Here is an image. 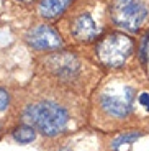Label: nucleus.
<instances>
[{
	"mask_svg": "<svg viewBox=\"0 0 149 151\" xmlns=\"http://www.w3.org/2000/svg\"><path fill=\"white\" fill-rule=\"evenodd\" d=\"M25 120L33 125L46 136H56L62 133L67 127V112L52 102H39L28 105L25 110Z\"/></svg>",
	"mask_w": 149,
	"mask_h": 151,
	"instance_id": "1",
	"label": "nucleus"
},
{
	"mask_svg": "<svg viewBox=\"0 0 149 151\" xmlns=\"http://www.w3.org/2000/svg\"><path fill=\"white\" fill-rule=\"evenodd\" d=\"M133 51V41L123 33H110L98 43L97 56L105 66L120 68Z\"/></svg>",
	"mask_w": 149,
	"mask_h": 151,
	"instance_id": "2",
	"label": "nucleus"
},
{
	"mask_svg": "<svg viewBox=\"0 0 149 151\" xmlns=\"http://www.w3.org/2000/svg\"><path fill=\"white\" fill-rule=\"evenodd\" d=\"M148 17V8L141 0H118L113 8V20L128 31H138Z\"/></svg>",
	"mask_w": 149,
	"mask_h": 151,
	"instance_id": "3",
	"label": "nucleus"
},
{
	"mask_svg": "<svg viewBox=\"0 0 149 151\" xmlns=\"http://www.w3.org/2000/svg\"><path fill=\"white\" fill-rule=\"evenodd\" d=\"M26 41L34 49H57L62 45L59 35L46 25H38V27L31 28L26 35Z\"/></svg>",
	"mask_w": 149,
	"mask_h": 151,
	"instance_id": "4",
	"label": "nucleus"
},
{
	"mask_svg": "<svg viewBox=\"0 0 149 151\" xmlns=\"http://www.w3.org/2000/svg\"><path fill=\"white\" fill-rule=\"evenodd\" d=\"M131 91H128L125 95H103L102 107L113 117H126L131 109Z\"/></svg>",
	"mask_w": 149,
	"mask_h": 151,
	"instance_id": "5",
	"label": "nucleus"
},
{
	"mask_svg": "<svg viewBox=\"0 0 149 151\" xmlns=\"http://www.w3.org/2000/svg\"><path fill=\"white\" fill-rule=\"evenodd\" d=\"M98 35V28L89 13H82L72 23V36L77 41H92Z\"/></svg>",
	"mask_w": 149,
	"mask_h": 151,
	"instance_id": "6",
	"label": "nucleus"
},
{
	"mask_svg": "<svg viewBox=\"0 0 149 151\" xmlns=\"http://www.w3.org/2000/svg\"><path fill=\"white\" fill-rule=\"evenodd\" d=\"M72 0H41L39 4V13L44 18H56L69 7Z\"/></svg>",
	"mask_w": 149,
	"mask_h": 151,
	"instance_id": "7",
	"label": "nucleus"
},
{
	"mask_svg": "<svg viewBox=\"0 0 149 151\" xmlns=\"http://www.w3.org/2000/svg\"><path fill=\"white\" fill-rule=\"evenodd\" d=\"M13 138H15V141H18V143H21V145H28V143H31V141H34V138H36V132H34L33 127L21 125V127L15 128V132H13Z\"/></svg>",
	"mask_w": 149,
	"mask_h": 151,
	"instance_id": "8",
	"label": "nucleus"
},
{
	"mask_svg": "<svg viewBox=\"0 0 149 151\" xmlns=\"http://www.w3.org/2000/svg\"><path fill=\"white\" fill-rule=\"evenodd\" d=\"M139 136H141V133H136V132H131L128 135H121L113 141V148H120V145H123V143H131V141L138 140Z\"/></svg>",
	"mask_w": 149,
	"mask_h": 151,
	"instance_id": "9",
	"label": "nucleus"
},
{
	"mask_svg": "<svg viewBox=\"0 0 149 151\" xmlns=\"http://www.w3.org/2000/svg\"><path fill=\"white\" fill-rule=\"evenodd\" d=\"M8 104H10V97H8V92H7V91H4V89H0V112L7 110Z\"/></svg>",
	"mask_w": 149,
	"mask_h": 151,
	"instance_id": "10",
	"label": "nucleus"
},
{
	"mask_svg": "<svg viewBox=\"0 0 149 151\" xmlns=\"http://www.w3.org/2000/svg\"><path fill=\"white\" fill-rule=\"evenodd\" d=\"M139 104H141L146 110H149V94L148 92H143V94L139 95Z\"/></svg>",
	"mask_w": 149,
	"mask_h": 151,
	"instance_id": "11",
	"label": "nucleus"
},
{
	"mask_svg": "<svg viewBox=\"0 0 149 151\" xmlns=\"http://www.w3.org/2000/svg\"><path fill=\"white\" fill-rule=\"evenodd\" d=\"M21 2H31V0H21Z\"/></svg>",
	"mask_w": 149,
	"mask_h": 151,
	"instance_id": "12",
	"label": "nucleus"
}]
</instances>
